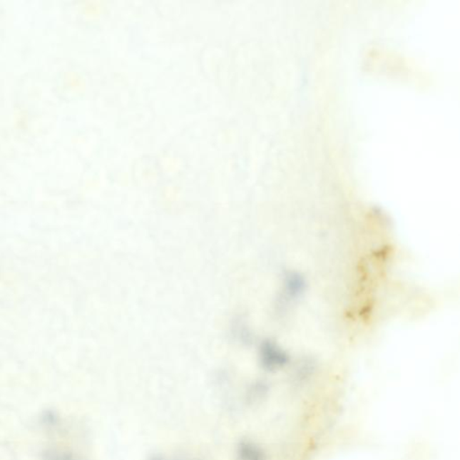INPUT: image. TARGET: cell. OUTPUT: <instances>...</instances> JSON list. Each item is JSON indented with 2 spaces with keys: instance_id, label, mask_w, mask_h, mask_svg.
Returning <instances> with one entry per match:
<instances>
[{
  "instance_id": "obj_1",
  "label": "cell",
  "mask_w": 460,
  "mask_h": 460,
  "mask_svg": "<svg viewBox=\"0 0 460 460\" xmlns=\"http://www.w3.org/2000/svg\"><path fill=\"white\" fill-rule=\"evenodd\" d=\"M307 289V282L297 272H287L285 279V295L289 302H294L303 295Z\"/></svg>"
},
{
  "instance_id": "obj_2",
  "label": "cell",
  "mask_w": 460,
  "mask_h": 460,
  "mask_svg": "<svg viewBox=\"0 0 460 460\" xmlns=\"http://www.w3.org/2000/svg\"><path fill=\"white\" fill-rule=\"evenodd\" d=\"M264 349L265 364L267 368L276 369L288 364L290 362L288 354L277 345L267 344Z\"/></svg>"
},
{
  "instance_id": "obj_3",
  "label": "cell",
  "mask_w": 460,
  "mask_h": 460,
  "mask_svg": "<svg viewBox=\"0 0 460 460\" xmlns=\"http://www.w3.org/2000/svg\"><path fill=\"white\" fill-rule=\"evenodd\" d=\"M313 363L310 361L302 362L300 365L297 367L296 371V378L300 380H303L307 378L311 373L313 372Z\"/></svg>"
}]
</instances>
